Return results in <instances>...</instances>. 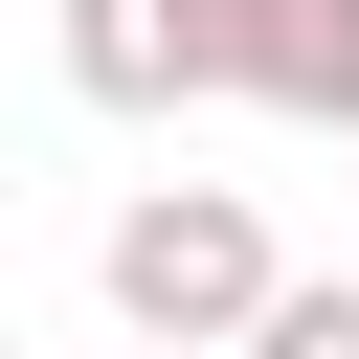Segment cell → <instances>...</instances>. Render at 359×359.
Here are the masks:
<instances>
[{"label": "cell", "mask_w": 359, "mask_h": 359, "mask_svg": "<svg viewBox=\"0 0 359 359\" xmlns=\"http://www.w3.org/2000/svg\"><path fill=\"white\" fill-rule=\"evenodd\" d=\"M90 269H112V314H135V337H247V314H269V224H247L224 180H135Z\"/></svg>", "instance_id": "obj_1"}, {"label": "cell", "mask_w": 359, "mask_h": 359, "mask_svg": "<svg viewBox=\"0 0 359 359\" xmlns=\"http://www.w3.org/2000/svg\"><path fill=\"white\" fill-rule=\"evenodd\" d=\"M337 22H359V0H180V90L314 112V135H337Z\"/></svg>", "instance_id": "obj_2"}, {"label": "cell", "mask_w": 359, "mask_h": 359, "mask_svg": "<svg viewBox=\"0 0 359 359\" xmlns=\"http://www.w3.org/2000/svg\"><path fill=\"white\" fill-rule=\"evenodd\" d=\"M67 90L90 112H180V0H67Z\"/></svg>", "instance_id": "obj_3"}, {"label": "cell", "mask_w": 359, "mask_h": 359, "mask_svg": "<svg viewBox=\"0 0 359 359\" xmlns=\"http://www.w3.org/2000/svg\"><path fill=\"white\" fill-rule=\"evenodd\" d=\"M224 359H359V269H269V314H247Z\"/></svg>", "instance_id": "obj_4"}, {"label": "cell", "mask_w": 359, "mask_h": 359, "mask_svg": "<svg viewBox=\"0 0 359 359\" xmlns=\"http://www.w3.org/2000/svg\"><path fill=\"white\" fill-rule=\"evenodd\" d=\"M337 135H359V22H337Z\"/></svg>", "instance_id": "obj_5"}, {"label": "cell", "mask_w": 359, "mask_h": 359, "mask_svg": "<svg viewBox=\"0 0 359 359\" xmlns=\"http://www.w3.org/2000/svg\"><path fill=\"white\" fill-rule=\"evenodd\" d=\"M135 359H224V337H135Z\"/></svg>", "instance_id": "obj_6"}]
</instances>
